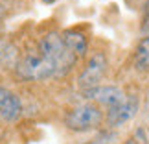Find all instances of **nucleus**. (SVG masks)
<instances>
[{
  "label": "nucleus",
  "instance_id": "5",
  "mask_svg": "<svg viewBox=\"0 0 149 144\" xmlns=\"http://www.w3.org/2000/svg\"><path fill=\"white\" fill-rule=\"evenodd\" d=\"M140 109V98L136 94H127V98L118 103L116 107H111L105 114V122L109 128H120V126L127 124L129 120H133L136 117V113H138Z\"/></svg>",
  "mask_w": 149,
  "mask_h": 144
},
{
  "label": "nucleus",
  "instance_id": "4",
  "mask_svg": "<svg viewBox=\"0 0 149 144\" xmlns=\"http://www.w3.org/2000/svg\"><path fill=\"white\" fill-rule=\"evenodd\" d=\"M109 70V59H107V54L105 52H94L92 55L87 59L83 70L79 72L77 76V87L83 91H88V89H94L101 85L100 81L105 78V74Z\"/></svg>",
  "mask_w": 149,
  "mask_h": 144
},
{
  "label": "nucleus",
  "instance_id": "13",
  "mask_svg": "<svg viewBox=\"0 0 149 144\" xmlns=\"http://www.w3.org/2000/svg\"><path fill=\"white\" fill-rule=\"evenodd\" d=\"M42 4H46V6H50V4H55V0H41Z\"/></svg>",
  "mask_w": 149,
  "mask_h": 144
},
{
  "label": "nucleus",
  "instance_id": "9",
  "mask_svg": "<svg viewBox=\"0 0 149 144\" xmlns=\"http://www.w3.org/2000/svg\"><path fill=\"white\" fill-rule=\"evenodd\" d=\"M134 68L138 72H147L149 70V35H144L138 41L134 48Z\"/></svg>",
  "mask_w": 149,
  "mask_h": 144
},
{
  "label": "nucleus",
  "instance_id": "6",
  "mask_svg": "<svg viewBox=\"0 0 149 144\" xmlns=\"http://www.w3.org/2000/svg\"><path fill=\"white\" fill-rule=\"evenodd\" d=\"M83 94L92 103H96V105H105L107 109L116 107L118 103H122L127 98L125 91L122 87H118V85H98L94 89L85 91Z\"/></svg>",
  "mask_w": 149,
  "mask_h": 144
},
{
  "label": "nucleus",
  "instance_id": "7",
  "mask_svg": "<svg viewBox=\"0 0 149 144\" xmlns=\"http://www.w3.org/2000/svg\"><path fill=\"white\" fill-rule=\"evenodd\" d=\"M22 114L20 96L8 87H0V117L6 122H17Z\"/></svg>",
  "mask_w": 149,
  "mask_h": 144
},
{
  "label": "nucleus",
  "instance_id": "2",
  "mask_svg": "<svg viewBox=\"0 0 149 144\" xmlns=\"http://www.w3.org/2000/svg\"><path fill=\"white\" fill-rule=\"evenodd\" d=\"M37 50L55 63L57 68H59L61 78L66 76L77 61V57L65 46V43L61 39V33H55V32H50V33H46V35H42L39 39Z\"/></svg>",
  "mask_w": 149,
  "mask_h": 144
},
{
  "label": "nucleus",
  "instance_id": "12",
  "mask_svg": "<svg viewBox=\"0 0 149 144\" xmlns=\"http://www.w3.org/2000/svg\"><path fill=\"white\" fill-rule=\"evenodd\" d=\"M123 144H138V140H136V139H127Z\"/></svg>",
  "mask_w": 149,
  "mask_h": 144
},
{
  "label": "nucleus",
  "instance_id": "11",
  "mask_svg": "<svg viewBox=\"0 0 149 144\" xmlns=\"http://www.w3.org/2000/svg\"><path fill=\"white\" fill-rule=\"evenodd\" d=\"M142 30L144 32L149 30V0H146L144 9H142Z\"/></svg>",
  "mask_w": 149,
  "mask_h": 144
},
{
  "label": "nucleus",
  "instance_id": "3",
  "mask_svg": "<svg viewBox=\"0 0 149 144\" xmlns=\"http://www.w3.org/2000/svg\"><path fill=\"white\" fill-rule=\"evenodd\" d=\"M103 120H105V114H103L101 107L92 102H87L72 107L68 111L65 118V126L70 131H76V133H87V131L98 129L103 124Z\"/></svg>",
  "mask_w": 149,
  "mask_h": 144
},
{
  "label": "nucleus",
  "instance_id": "1",
  "mask_svg": "<svg viewBox=\"0 0 149 144\" xmlns=\"http://www.w3.org/2000/svg\"><path fill=\"white\" fill-rule=\"evenodd\" d=\"M17 74L28 81H44L50 78H61L59 68L52 59L42 55L39 50H30L17 63Z\"/></svg>",
  "mask_w": 149,
  "mask_h": 144
},
{
  "label": "nucleus",
  "instance_id": "8",
  "mask_svg": "<svg viewBox=\"0 0 149 144\" xmlns=\"http://www.w3.org/2000/svg\"><path fill=\"white\" fill-rule=\"evenodd\" d=\"M61 39L65 43V46L72 52L76 57H83L88 50V37L85 35L81 30H76V28H70V30H65L61 33Z\"/></svg>",
  "mask_w": 149,
  "mask_h": 144
},
{
  "label": "nucleus",
  "instance_id": "10",
  "mask_svg": "<svg viewBox=\"0 0 149 144\" xmlns=\"http://www.w3.org/2000/svg\"><path fill=\"white\" fill-rule=\"evenodd\" d=\"M19 63V50L13 43L0 41V68H11Z\"/></svg>",
  "mask_w": 149,
  "mask_h": 144
}]
</instances>
